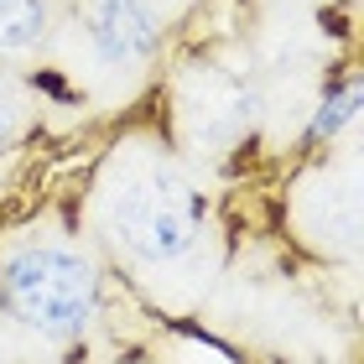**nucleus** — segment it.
Here are the masks:
<instances>
[{"label": "nucleus", "mask_w": 364, "mask_h": 364, "mask_svg": "<svg viewBox=\"0 0 364 364\" xmlns=\"http://www.w3.org/2000/svg\"><path fill=\"white\" fill-rule=\"evenodd\" d=\"M120 235L146 260H177L198 240V203L177 182H146L125 198L120 208Z\"/></svg>", "instance_id": "2"}, {"label": "nucleus", "mask_w": 364, "mask_h": 364, "mask_svg": "<svg viewBox=\"0 0 364 364\" xmlns=\"http://www.w3.org/2000/svg\"><path fill=\"white\" fill-rule=\"evenodd\" d=\"M349 114H354V84L343 89V94L333 99V105H323V114H318V125H312V136H333V130H338L343 120H349Z\"/></svg>", "instance_id": "5"}, {"label": "nucleus", "mask_w": 364, "mask_h": 364, "mask_svg": "<svg viewBox=\"0 0 364 364\" xmlns=\"http://www.w3.org/2000/svg\"><path fill=\"white\" fill-rule=\"evenodd\" d=\"M156 11L146 0H94L89 42L105 63H141L156 47Z\"/></svg>", "instance_id": "3"}, {"label": "nucleus", "mask_w": 364, "mask_h": 364, "mask_svg": "<svg viewBox=\"0 0 364 364\" xmlns=\"http://www.w3.org/2000/svg\"><path fill=\"white\" fill-rule=\"evenodd\" d=\"M47 31L42 0H0V53H26Z\"/></svg>", "instance_id": "4"}, {"label": "nucleus", "mask_w": 364, "mask_h": 364, "mask_svg": "<svg viewBox=\"0 0 364 364\" xmlns=\"http://www.w3.org/2000/svg\"><path fill=\"white\" fill-rule=\"evenodd\" d=\"M99 281L84 255L63 250V245H37L6 260L0 271V307L16 323L37 328L47 338H68L94 318Z\"/></svg>", "instance_id": "1"}, {"label": "nucleus", "mask_w": 364, "mask_h": 364, "mask_svg": "<svg viewBox=\"0 0 364 364\" xmlns=\"http://www.w3.org/2000/svg\"><path fill=\"white\" fill-rule=\"evenodd\" d=\"M11 130H16V99L0 89V146L11 141Z\"/></svg>", "instance_id": "6"}]
</instances>
